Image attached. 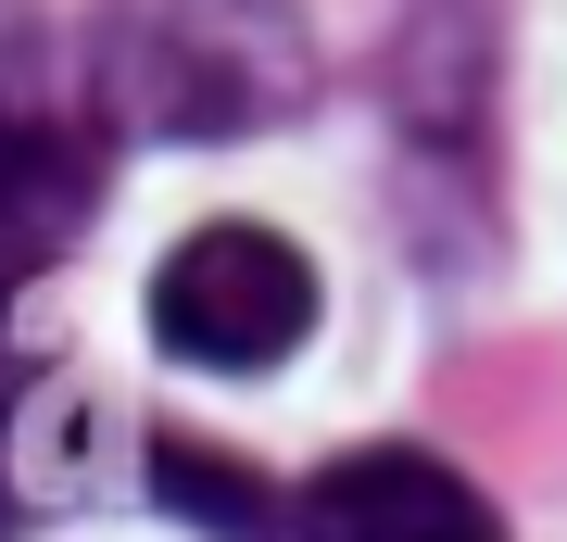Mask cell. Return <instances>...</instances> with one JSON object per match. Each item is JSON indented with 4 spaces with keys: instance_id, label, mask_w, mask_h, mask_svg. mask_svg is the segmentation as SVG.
<instances>
[{
    "instance_id": "obj_4",
    "label": "cell",
    "mask_w": 567,
    "mask_h": 542,
    "mask_svg": "<svg viewBox=\"0 0 567 542\" xmlns=\"http://www.w3.org/2000/svg\"><path fill=\"white\" fill-rule=\"evenodd\" d=\"M89 202H102V152H89L76 126H51V114L0 126V303L39 278V265L76 253Z\"/></svg>"
},
{
    "instance_id": "obj_2",
    "label": "cell",
    "mask_w": 567,
    "mask_h": 542,
    "mask_svg": "<svg viewBox=\"0 0 567 542\" xmlns=\"http://www.w3.org/2000/svg\"><path fill=\"white\" fill-rule=\"evenodd\" d=\"M303 328H316V265L252 215L189 227L152 278V341L203 379H265V366L303 354Z\"/></svg>"
},
{
    "instance_id": "obj_3",
    "label": "cell",
    "mask_w": 567,
    "mask_h": 542,
    "mask_svg": "<svg viewBox=\"0 0 567 542\" xmlns=\"http://www.w3.org/2000/svg\"><path fill=\"white\" fill-rule=\"evenodd\" d=\"M278 542H505V530H492V492L466 467L416 454V442H379V454L316 467L278 504Z\"/></svg>"
},
{
    "instance_id": "obj_6",
    "label": "cell",
    "mask_w": 567,
    "mask_h": 542,
    "mask_svg": "<svg viewBox=\"0 0 567 542\" xmlns=\"http://www.w3.org/2000/svg\"><path fill=\"white\" fill-rule=\"evenodd\" d=\"M39 63H51V51H39V25L0 0V126H13V114H39Z\"/></svg>"
},
{
    "instance_id": "obj_1",
    "label": "cell",
    "mask_w": 567,
    "mask_h": 542,
    "mask_svg": "<svg viewBox=\"0 0 567 542\" xmlns=\"http://www.w3.org/2000/svg\"><path fill=\"white\" fill-rule=\"evenodd\" d=\"M316 51L290 0H152L114 25V114L152 140H252V126L303 114Z\"/></svg>"
},
{
    "instance_id": "obj_5",
    "label": "cell",
    "mask_w": 567,
    "mask_h": 542,
    "mask_svg": "<svg viewBox=\"0 0 567 542\" xmlns=\"http://www.w3.org/2000/svg\"><path fill=\"white\" fill-rule=\"evenodd\" d=\"M152 492H164V504H189L215 542H278V504H265L240 467H215L203 442H164V454H152Z\"/></svg>"
}]
</instances>
